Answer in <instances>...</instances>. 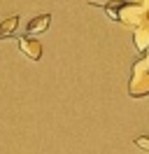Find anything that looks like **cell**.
<instances>
[{
  "label": "cell",
  "instance_id": "6",
  "mask_svg": "<svg viewBox=\"0 0 149 154\" xmlns=\"http://www.w3.org/2000/svg\"><path fill=\"white\" fill-rule=\"evenodd\" d=\"M19 26V14H12V17H7V19L0 23V40H7L14 35V30H17Z\"/></svg>",
  "mask_w": 149,
  "mask_h": 154
},
{
  "label": "cell",
  "instance_id": "5",
  "mask_svg": "<svg viewBox=\"0 0 149 154\" xmlns=\"http://www.w3.org/2000/svg\"><path fill=\"white\" fill-rule=\"evenodd\" d=\"M49 23H51V14H40V17H35V19L28 23V35H35V33L47 30Z\"/></svg>",
  "mask_w": 149,
  "mask_h": 154
},
{
  "label": "cell",
  "instance_id": "1",
  "mask_svg": "<svg viewBox=\"0 0 149 154\" xmlns=\"http://www.w3.org/2000/svg\"><path fill=\"white\" fill-rule=\"evenodd\" d=\"M100 7L105 10V14L110 19H117L123 26H133V28L138 23H142L144 19H149V7L138 2V0H110Z\"/></svg>",
  "mask_w": 149,
  "mask_h": 154
},
{
  "label": "cell",
  "instance_id": "2",
  "mask_svg": "<svg viewBox=\"0 0 149 154\" xmlns=\"http://www.w3.org/2000/svg\"><path fill=\"white\" fill-rule=\"evenodd\" d=\"M128 94L133 98L149 96V51H144V56L135 61L130 68V79H128Z\"/></svg>",
  "mask_w": 149,
  "mask_h": 154
},
{
  "label": "cell",
  "instance_id": "8",
  "mask_svg": "<svg viewBox=\"0 0 149 154\" xmlns=\"http://www.w3.org/2000/svg\"><path fill=\"white\" fill-rule=\"evenodd\" d=\"M138 2H142V5H147V7H149V0H138Z\"/></svg>",
  "mask_w": 149,
  "mask_h": 154
},
{
  "label": "cell",
  "instance_id": "4",
  "mask_svg": "<svg viewBox=\"0 0 149 154\" xmlns=\"http://www.w3.org/2000/svg\"><path fill=\"white\" fill-rule=\"evenodd\" d=\"M133 30H135V49H138L140 54L149 51V19L138 23Z\"/></svg>",
  "mask_w": 149,
  "mask_h": 154
},
{
  "label": "cell",
  "instance_id": "3",
  "mask_svg": "<svg viewBox=\"0 0 149 154\" xmlns=\"http://www.w3.org/2000/svg\"><path fill=\"white\" fill-rule=\"evenodd\" d=\"M19 47H21V51L30 61H40L42 58V45H40V40L30 38V35H23V38L19 40Z\"/></svg>",
  "mask_w": 149,
  "mask_h": 154
},
{
  "label": "cell",
  "instance_id": "7",
  "mask_svg": "<svg viewBox=\"0 0 149 154\" xmlns=\"http://www.w3.org/2000/svg\"><path fill=\"white\" fill-rule=\"evenodd\" d=\"M135 145H138L140 149L149 152V135H140V138H135Z\"/></svg>",
  "mask_w": 149,
  "mask_h": 154
}]
</instances>
